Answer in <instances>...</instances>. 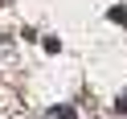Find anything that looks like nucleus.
I'll return each instance as SVG.
<instances>
[{
  "label": "nucleus",
  "mask_w": 127,
  "mask_h": 119,
  "mask_svg": "<svg viewBox=\"0 0 127 119\" xmlns=\"http://www.w3.org/2000/svg\"><path fill=\"white\" fill-rule=\"evenodd\" d=\"M45 119H78V111L62 103V107H53V111H49V115H45Z\"/></svg>",
  "instance_id": "1"
},
{
  "label": "nucleus",
  "mask_w": 127,
  "mask_h": 119,
  "mask_svg": "<svg viewBox=\"0 0 127 119\" xmlns=\"http://www.w3.org/2000/svg\"><path fill=\"white\" fill-rule=\"evenodd\" d=\"M111 21H115V25H123V29H127V8H111Z\"/></svg>",
  "instance_id": "2"
},
{
  "label": "nucleus",
  "mask_w": 127,
  "mask_h": 119,
  "mask_svg": "<svg viewBox=\"0 0 127 119\" xmlns=\"http://www.w3.org/2000/svg\"><path fill=\"white\" fill-rule=\"evenodd\" d=\"M115 111H119V115H127V90H123V94L115 99Z\"/></svg>",
  "instance_id": "3"
}]
</instances>
